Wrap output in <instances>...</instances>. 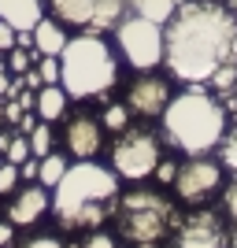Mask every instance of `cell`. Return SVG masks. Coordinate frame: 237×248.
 <instances>
[{"label": "cell", "instance_id": "cell-10", "mask_svg": "<svg viewBox=\"0 0 237 248\" xmlns=\"http://www.w3.org/2000/svg\"><path fill=\"white\" fill-rule=\"evenodd\" d=\"M226 226L215 211H193L189 218H182L174 226V245L171 248H222L226 245Z\"/></svg>", "mask_w": 237, "mask_h": 248}, {"label": "cell", "instance_id": "cell-3", "mask_svg": "<svg viewBox=\"0 0 237 248\" xmlns=\"http://www.w3.org/2000/svg\"><path fill=\"white\" fill-rule=\"evenodd\" d=\"M159 123H163V141L171 148L186 155H204L219 148L230 126V111L204 82H193L189 89L171 96Z\"/></svg>", "mask_w": 237, "mask_h": 248}, {"label": "cell", "instance_id": "cell-13", "mask_svg": "<svg viewBox=\"0 0 237 248\" xmlns=\"http://www.w3.org/2000/svg\"><path fill=\"white\" fill-rule=\"evenodd\" d=\"M96 4L100 0H45V8H52V15L71 30H93Z\"/></svg>", "mask_w": 237, "mask_h": 248}, {"label": "cell", "instance_id": "cell-35", "mask_svg": "<svg viewBox=\"0 0 237 248\" xmlns=\"http://www.w3.org/2000/svg\"><path fill=\"white\" fill-rule=\"evenodd\" d=\"M33 126H37V123H33V115H22V119H19V130H22V134H30Z\"/></svg>", "mask_w": 237, "mask_h": 248}, {"label": "cell", "instance_id": "cell-32", "mask_svg": "<svg viewBox=\"0 0 237 248\" xmlns=\"http://www.w3.org/2000/svg\"><path fill=\"white\" fill-rule=\"evenodd\" d=\"M37 170H41V159H37V155H30L26 163H19V178H26V182H37Z\"/></svg>", "mask_w": 237, "mask_h": 248}, {"label": "cell", "instance_id": "cell-19", "mask_svg": "<svg viewBox=\"0 0 237 248\" xmlns=\"http://www.w3.org/2000/svg\"><path fill=\"white\" fill-rule=\"evenodd\" d=\"M207 89H211V93L219 96V100H222V96L230 93V89H234L237 85V60H230V63H222V67H219L215 74H211V78H207Z\"/></svg>", "mask_w": 237, "mask_h": 248}, {"label": "cell", "instance_id": "cell-36", "mask_svg": "<svg viewBox=\"0 0 237 248\" xmlns=\"http://www.w3.org/2000/svg\"><path fill=\"white\" fill-rule=\"evenodd\" d=\"M19 111H22V104H8V119H11V123L19 119Z\"/></svg>", "mask_w": 237, "mask_h": 248}, {"label": "cell", "instance_id": "cell-20", "mask_svg": "<svg viewBox=\"0 0 237 248\" xmlns=\"http://www.w3.org/2000/svg\"><path fill=\"white\" fill-rule=\"evenodd\" d=\"M26 137H30V155H37V159H41V155L52 152V123H45V119H41V123L33 126Z\"/></svg>", "mask_w": 237, "mask_h": 248}, {"label": "cell", "instance_id": "cell-24", "mask_svg": "<svg viewBox=\"0 0 237 248\" xmlns=\"http://www.w3.org/2000/svg\"><path fill=\"white\" fill-rule=\"evenodd\" d=\"M15 189H19V167L4 159L0 163V197H11Z\"/></svg>", "mask_w": 237, "mask_h": 248}, {"label": "cell", "instance_id": "cell-16", "mask_svg": "<svg viewBox=\"0 0 237 248\" xmlns=\"http://www.w3.org/2000/svg\"><path fill=\"white\" fill-rule=\"evenodd\" d=\"M67 89H63L60 82L56 85H41L37 89V115H41L45 123H56V119H63L67 115Z\"/></svg>", "mask_w": 237, "mask_h": 248}, {"label": "cell", "instance_id": "cell-37", "mask_svg": "<svg viewBox=\"0 0 237 248\" xmlns=\"http://www.w3.org/2000/svg\"><path fill=\"white\" fill-rule=\"evenodd\" d=\"M226 248H237V226H234V233L226 237Z\"/></svg>", "mask_w": 237, "mask_h": 248}, {"label": "cell", "instance_id": "cell-27", "mask_svg": "<svg viewBox=\"0 0 237 248\" xmlns=\"http://www.w3.org/2000/svg\"><path fill=\"white\" fill-rule=\"evenodd\" d=\"M30 48H19V45H15V48H11L8 52V71L11 74H26V71H30Z\"/></svg>", "mask_w": 237, "mask_h": 248}, {"label": "cell", "instance_id": "cell-34", "mask_svg": "<svg viewBox=\"0 0 237 248\" xmlns=\"http://www.w3.org/2000/svg\"><path fill=\"white\" fill-rule=\"evenodd\" d=\"M11 241H15V226H11V222H0V248H8Z\"/></svg>", "mask_w": 237, "mask_h": 248}, {"label": "cell", "instance_id": "cell-28", "mask_svg": "<svg viewBox=\"0 0 237 248\" xmlns=\"http://www.w3.org/2000/svg\"><path fill=\"white\" fill-rule=\"evenodd\" d=\"M174 174H178V163H174V159H167V155L156 163V170H152V178L159 182V186H171V182H174Z\"/></svg>", "mask_w": 237, "mask_h": 248}, {"label": "cell", "instance_id": "cell-38", "mask_svg": "<svg viewBox=\"0 0 237 248\" xmlns=\"http://www.w3.org/2000/svg\"><path fill=\"white\" fill-rule=\"evenodd\" d=\"M222 4H226V8L234 11V15H237V0H222Z\"/></svg>", "mask_w": 237, "mask_h": 248}, {"label": "cell", "instance_id": "cell-9", "mask_svg": "<svg viewBox=\"0 0 237 248\" xmlns=\"http://www.w3.org/2000/svg\"><path fill=\"white\" fill-rule=\"evenodd\" d=\"M171 96H174V89L167 78H159L156 71H137V78L126 89V108H130V115L148 123V119H163Z\"/></svg>", "mask_w": 237, "mask_h": 248}, {"label": "cell", "instance_id": "cell-11", "mask_svg": "<svg viewBox=\"0 0 237 248\" xmlns=\"http://www.w3.org/2000/svg\"><path fill=\"white\" fill-rule=\"evenodd\" d=\"M63 145H67V152L74 159H93L104 145V123L93 119V115H85V111L71 115L67 126H63Z\"/></svg>", "mask_w": 237, "mask_h": 248}, {"label": "cell", "instance_id": "cell-26", "mask_svg": "<svg viewBox=\"0 0 237 248\" xmlns=\"http://www.w3.org/2000/svg\"><path fill=\"white\" fill-rule=\"evenodd\" d=\"M222 211H226V218L237 226V174L222 186Z\"/></svg>", "mask_w": 237, "mask_h": 248}, {"label": "cell", "instance_id": "cell-22", "mask_svg": "<svg viewBox=\"0 0 237 248\" xmlns=\"http://www.w3.org/2000/svg\"><path fill=\"white\" fill-rule=\"evenodd\" d=\"M219 163L237 174V126H226V134L219 141Z\"/></svg>", "mask_w": 237, "mask_h": 248}, {"label": "cell", "instance_id": "cell-6", "mask_svg": "<svg viewBox=\"0 0 237 248\" xmlns=\"http://www.w3.org/2000/svg\"><path fill=\"white\" fill-rule=\"evenodd\" d=\"M159 159H163V145H159V137H156L148 126L130 123L123 134H115L111 170L123 178V182H144V178H152Z\"/></svg>", "mask_w": 237, "mask_h": 248}, {"label": "cell", "instance_id": "cell-17", "mask_svg": "<svg viewBox=\"0 0 237 248\" xmlns=\"http://www.w3.org/2000/svg\"><path fill=\"white\" fill-rule=\"evenodd\" d=\"M178 8H182L178 0H126V11H130V15L152 19V22H159V26H167Z\"/></svg>", "mask_w": 237, "mask_h": 248}, {"label": "cell", "instance_id": "cell-23", "mask_svg": "<svg viewBox=\"0 0 237 248\" xmlns=\"http://www.w3.org/2000/svg\"><path fill=\"white\" fill-rule=\"evenodd\" d=\"M4 159H8V163H26V159H30V137L26 134H19V137H11V145H8V152H4Z\"/></svg>", "mask_w": 237, "mask_h": 248}, {"label": "cell", "instance_id": "cell-12", "mask_svg": "<svg viewBox=\"0 0 237 248\" xmlns=\"http://www.w3.org/2000/svg\"><path fill=\"white\" fill-rule=\"evenodd\" d=\"M48 207H52V189H45L41 182L26 186V189H15V197L8 204V222L11 226H33Z\"/></svg>", "mask_w": 237, "mask_h": 248}, {"label": "cell", "instance_id": "cell-31", "mask_svg": "<svg viewBox=\"0 0 237 248\" xmlns=\"http://www.w3.org/2000/svg\"><path fill=\"white\" fill-rule=\"evenodd\" d=\"M22 248H67L56 233H41V237H33V241H26Z\"/></svg>", "mask_w": 237, "mask_h": 248}, {"label": "cell", "instance_id": "cell-1", "mask_svg": "<svg viewBox=\"0 0 237 248\" xmlns=\"http://www.w3.org/2000/svg\"><path fill=\"white\" fill-rule=\"evenodd\" d=\"M237 60V15L222 0H186L163 26V67L174 82H207Z\"/></svg>", "mask_w": 237, "mask_h": 248}, {"label": "cell", "instance_id": "cell-14", "mask_svg": "<svg viewBox=\"0 0 237 248\" xmlns=\"http://www.w3.org/2000/svg\"><path fill=\"white\" fill-rule=\"evenodd\" d=\"M0 19L15 30H33L45 19V0H0Z\"/></svg>", "mask_w": 237, "mask_h": 248}, {"label": "cell", "instance_id": "cell-39", "mask_svg": "<svg viewBox=\"0 0 237 248\" xmlns=\"http://www.w3.org/2000/svg\"><path fill=\"white\" fill-rule=\"evenodd\" d=\"M4 89H8V78H4V71H0V93H4Z\"/></svg>", "mask_w": 237, "mask_h": 248}, {"label": "cell", "instance_id": "cell-21", "mask_svg": "<svg viewBox=\"0 0 237 248\" xmlns=\"http://www.w3.org/2000/svg\"><path fill=\"white\" fill-rule=\"evenodd\" d=\"M100 123H104V130L123 134L126 126H130V108H126V104H108V108H104V115H100Z\"/></svg>", "mask_w": 237, "mask_h": 248}, {"label": "cell", "instance_id": "cell-2", "mask_svg": "<svg viewBox=\"0 0 237 248\" xmlns=\"http://www.w3.org/2000/svg\"><path fill=\"white\" fill-rule=\"evenodd\" d=\"M119 174L96 159H74L52 189V215L63 230H96L111 218Z\"/></svg>", "mask_w": 237, "mask_h": 248}, {"label": "cell", "instance_id": "cell-33", "mask_svg": "<svg viewBox=\"0 0 237 248\" xmlns=\"http://www.w3.org/2000/svg\"><path fill=\"white\" fill-rule=\"evenodd\" d=\"M222 104H226V111H230V119H234V123H237V85H234V89H230L226 96H222Z\"/></svg>", "mask_w": 237, "mask_h": 248}, {"label": "cell", "instance_id": "cell-29", "mask_svg": "<svg viewBox=\"0 0 237 248\" xmlns=\"http://www.w3.org/2000/svg\"><path fill=\"white\" fill-rule=\"evenodd\" d=\"M82 248H119V237L104 233V230H93V233L82 241Z\"/></svg>", "mask_w": 237, "mask_h": 248}, {"label": "cell", "instance_id": "cell-15", "mask_svg": "<svg viewBox=\"0 0 237 248\" xmlns=\"http://www.w3.org/2000/svg\"><path fill=\"white\" fill-rule=\"evenodd\" d=\"M67 41H71V33H67V26H63L56 15H45L37 26H33V48H37V56H60L63 48H67Z\"/></svg>", "mask_w": 237, "mask_h": 248}, {"label": "cell", "instance_id": "cell-7", "mask_svg": "<svg viewBox=\"0 0 237 248\" xmlns=\"http://www.w3.org/2000/svg\"><path fill=\"white\" fill-rule=\"evenodd\" d=\"M115 41H119V56H123L134 71H156L163 67V26L141 15H126L115 26Z\"/></svg>", "mask_w": 237, "mask_h": 248}, {"label": "cell", "instance_id": "cell-5", "mask_svg": "<svg viewBox=\"0 0 237 248\" xmlns=\"http://www.w3.org/2000/svg\"><path fill=\"white\" fill-rule=\"evenodd\" d=\"M115 226H119V237L134 248H159L178 226V211L174 200L163 197V193H152V189H130L115 200Z\"/></svg>", "mask_w": 237, "mask_h": 248}, {"label": "cell", "instance_id": "cell-8", "mask_svg": "<svg viewBox=\"0 0 237 248\" xmlns=\"http://www.w3.org/2000/svg\"><path fill=\"white\" fill-rule=\"evenodd\" d=\"M222 170L226 167L219 163V159H211V155H186V163H178V174L174 182H171V189H174V197L182 200V204H204V200H211L222 189Z\"/></svg>", "mask_w": 237, "mask_h": 248}, {"label": "cell", "instance_id": "cell-25", "mask_svg": "<svg viewBox=\"0 0 237 248\" xmlns=\"http://www.w3.org/2000/svg\"><path fill=\"white\" fill-rule=\"evenodd\" d=\"M37 74H41L45 85H56L60 82V56H41L37 60Z\"/></svg>", "mask_w": 237, "mask_h": 248}, {"label": "cell", "instance_id": "cell-18", "mask_svg": "<svg viewBox=\"0 0 237 248\" xmlns=\"http://www.w3.org/2000/svg\"><path fill=\"white\" fill-rule=\"evenodd\" d=\"M67 159H63L60 152H48V155H41V170H37V182H41L45 189H56V182H60L63 174H67Z\"/></svg>", "mask_w": 237, "mask_h": 248}, {"label": "cell", "instance_id": "cell-30", "mask_svg": "<svg viewBox=\"0 0 237 248\" xmlns=\"http://www.w3.org/2000/svg\"><path fill=\"white\" fill-rule=\"evenodd\" d=\"M15 33H19V30H15L11 22L0 19V52H11V48H15Z\"/></svg>", "mask_w": 237, "mask_h": 248}, {"label": "cell", "instance_id": "cell-4", "mask_svg": "<svg viewBox=\"0 0 237 248\" xmlns=\"http://www.w3.org/2000/svg\"><path fill=\"white\" fill-rule=\"evenodd\" d=\"M60 85L71 100H100L119 85V56L104 33H74L60 52Z\"/></svg>", "mask_w": 237, "mask_h": 248}]
</instances>
